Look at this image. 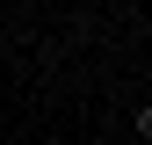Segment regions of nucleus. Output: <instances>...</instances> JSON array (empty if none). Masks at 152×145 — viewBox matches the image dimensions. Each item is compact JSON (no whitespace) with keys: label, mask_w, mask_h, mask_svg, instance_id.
Listing matches in <instances>:
<instances>
[{"label":"nucleus","mask_w":152,"mask_h":145,"mask_svg":"<svg viewBox=\"0 0 152 145\" xmlns=\"http://www.w3.org/2000/svg\"><path fill=\"white\" fill-rule=\"evenodd\" d=\"M138 138H152V102H145V109H138Z\"/></svg>","instance_id":"f257e3e1"}]
</instances>
